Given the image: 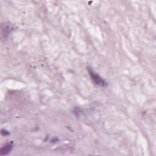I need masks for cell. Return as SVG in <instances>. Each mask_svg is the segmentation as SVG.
<instances>
[{
	"instance_id": "obj_1",
	"label": "cell",
	"mask_w": 156,
	"mask_h": 156,
	"mask_svg": "<svg viewBox=\"0 0 156 156\" xmlns=\"http://www.w3.org/2000/svg\"><path fill=\"white\" fill-rule=\"evenodd\" d=\"M89 73L92 77V80L94 81L95 84L101 86H106L107 85L106 82L104 81V80L102 79V77H101L98 75L96 74L95 73L93 72L92 70H89Z\"/></svg>"
},
{
	"instance_id": "obj_2",
	"label": "cell",
	"mask_w": 156,
	"mask_h": 156,
	"mask_svg": "<svg viewBox=\"0 0 156 156\" xmlns=\"http://www.w3.org/2000/svg\"><path fill=\"white\" fill-rule=\"evenodd\" d=\"M12 146L10 144H8L6 145V147H3L1 150V154L4 155V154H7L10 150H11Z\"/></svg>"
}]
</instances>
